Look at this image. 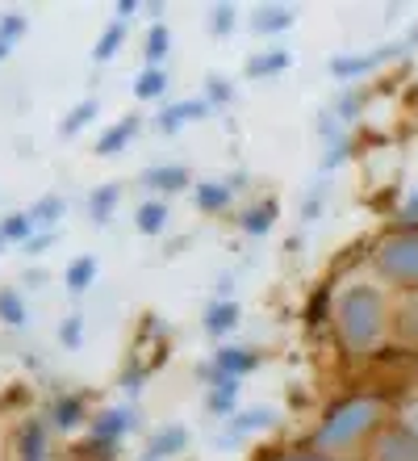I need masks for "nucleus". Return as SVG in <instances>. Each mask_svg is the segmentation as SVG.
Returning <instances> with one entry per match:
<instances>
[{"label":"nucleus","mask_w":418,"mask_h":461,"mask_svg":"<svg viewBox=\"0 0 418 461\" xmlns=\"http://www.w3.org/2000/svg\"><path fill=\"white\" fill-rule=\"evenodd\" d=\"M334 328L343 336V344L351 352L377 348L385 331V298L372 285H347L334 303Z\"/></svg>","instance_id":"f257e3e1"},{"label":"nucleus","mask_w":418,"mask_h":461,"mask_svg":"<svg viewBox=\"0 0 418 461\" xmlns=\"http://www.w3.org/2000/svg\"><path fill=\"white\" fill-rule=\"evenodd\" d=\"M377 420H381V402L372 399H351L343 402V407H334L331 415H326V424L314 432V449L318 453H343L351 449L369 428H377Z\"/></svg>","instance_id":"f03ea898"},{"label":"nucleus","mask_w":418,"mask_h":461,"mask_svg":"<svg viewBox=\"0 0 418 461\" xmlns=\"http://www.w3.org/2000/svg\"><path fill=\"white\" fill-rule=\"evenodd\" d=\"M377 268L397 285H418V230L385 240L377 252Z\"/></svg>","instance_id":"7ed1b4c3"},{"label":"nucleus","mask_w":418,"mask_h":461,"mask_svg":"<svg viewBox=\"0 0 418 461\" xmlns=\"http://www.w3.org/2000/svg\"><path fill=\"white\" fill-rule=\"evenodd\" d=\"M201 377H205V386H209L205 407H209L214 415H222V420H230V415H235V407H239V377L218 374L214 365H201Z\"/></svg>","instance_id":"20e7f679"},{"label":"nucleus","mask_w":418,"mask_h":461,"mask_svg":"<svg viewBox=\"0 0 418 461\" xmlns=\"http://www.w3.org/2000/svg\"><path fill=\"white\" fill-rule=\"evenodd\" d=\"M276 424V411L268 407H251V411H239L227 420V432H222V449H230L235 440L251 437V432H260V428H272Z\"/></svg>","instance_id":"39448f33"},{"label":"nucleus","mask_w":418,"mask_h":461,"mask_svg":"<svg viewBox=\"0 0 418 461\" xmlns=\"http://www.w3.org/2000/svg\"><path fill=\"white\" fill-rule=\"evenodd\" d=\"M17 457L22 461H55V449L47 440V424L42 420H25L17 432Z\"/></svg>","instance_id":"423d86ee"},{"label":"nucleus","mask_w":418,"mask_h":461,"mask_svg":"<svg viewBox=\"0 0 418 461\" xmlns=\"http://www.w3.org/2000/svg\"><path fill=\"white\" fill-rule=\"evenodd\" d=\"M209 105H205V97H189V101H176V105H167L164 113L156 118V126L164 134H176L180 126H189V122H201V118H209Z\"/></svg>","instance_id":"0eeeda50"},{"label":"nucleus","mask_w":418,"mask_h":461,"mask_svg":"<svg viewBox=\"0 0 418 461\" xmlns=\"http://www.w3.org/2000/svg\"><path fill=\"white\" fill-rule=\"evenodd\" d=\"M134 424H138V415H134L130 407H113V411H105V415H101V420L93 424V437H96V445L113 449V440H121ZM96 445H93V449H96Z\"/></svg>","instance_id":"6e6552de"},{"label":"nucleus","mask_w":418,"mask_h":461,"mask_svg":"<svg viewBox=\"0 0 418 461\" xmlns=\"http://www.w3.org/2000/svg\"><path fill=\"white\" fill-rule=\"evenodd\" d=\"M184 445H189V428L167 424V428H159L156 437L147 440L143 461H167V457H176V453H184Z\"/></svg>","instance_id":"1a4fd4ad"},{"label":"nucleus","mask_w":418,"mask_h":461,"mask_svg":"<svg viewBox=\"0 0 418 461\" xmlns=\"http://www.w3.org/2000/svg\"><path fill=\"white\" fill-rule=\"evenodd\" d=\"M394 55H402V47H381V50H372V55H339V59H331V72L339 76V80H351V76L372 72L377 63L394 59Z\"/></svg>","instance_id":"9d476101"},{"label":"nucleus","mask_w":418,"mask_h":461,"mask_svg":"<svg viewBox=\"0 0 418 461\" xmlns=\"http://www.w3.org/2000/svg\"><path fill=\"white\" fill-rule=\"evenodd\" d=\"M239 303H235V298H218V303H209L205 306V331H209V336H214V340H222V336H230V331L239 328Z\"/></svg>","instance_id":"9b49d317"},{"label":"nucleus","mask_w":418,"mask_h":461,"mask_svg":"<svg viewBox=\"0 0 418 461\" xmlns=\"http://www.w3.org/2000/svg\"><path fill=\"white\" fill-rule=\"evenodd\" d=\"M143 185L156 189V194H184V189H189V168H180V164H159V168L143 172Z\"/></svg>","instance_id":"f8f14e48"},{"label":"nucleus","mask_w":418,"mask_h":461,"mask_svg":"<svg viewBox=\"0 0 418 461\" xmlns=\"http://www.w3.org/2000/svg\"><path fill=\"white\" fill-rule=\"evenodd\" d=\"M143 131V122H138V113H130V118L113 122L105 134H101V143H96V156H118V151H126L130 147V139Z\"/></svg>","instance_id":"ddd939ff"},{"label":"nucleus","mask_w":418,"mask_h":461,"mask_svg":"<svg viewBox=\"0 0 418 461\" xmlns=\"http://www.w3.org/2000/svg\"><path fill=\"white\" fill-rule=\"evenodd\" d=\"M218 369V374H227V377H247L251 369H255V365H260V357H255V352L251 348H218L214 352V361H209Z\"/></svg>","instance_id":"4468645a"},{"label":"nucleus","mask_w":418,"mask_h":461,"mask_svg":"<svg viewBox=\"0 0 418 461\" xmlns=\"http://www.w3.org/2000/svg\"><path fill=\"white\" fill-rule=\"evenodd\" d=\"M167 222H172V206H167L164 197H151V202H143V206H138V214H134V227L143 230V235H159Z\"/></svg>","instance_id":"2eb2a0df"},{"label":"nucleus","mask_w":418,"mask_h":461,"mask_svg":"<svg viewBox=\"0 0 418 461\" xmlns=\"http://www.w3.org/2000/svg\"><path fill=\"white\" fill-rule=\"evenodd\" d=\"M377 461H418V437L410 432H389L377 445Z\"/></svg>","instance_id":"dca6fc26"},{"label":"nucleus","mask_w":418,"mask_h":461,"mask_svg":"<svg viewBox=\"0 0 418 461\" xmlns=\"http://www.w3.org/2000/svg\"><path fill=\"white\" fill-rule=\"evenodd\" d=\"M25 214H30V222H34V227L50 230L55 222L63 219V214H67V202H63L59 194H47V197H38V202H34L30 210H25Z\"/></svg>","instance_id":"f3484780"},{"label":"nucleus","mask_w":418,"mask_h":461,"mask_svg":"<svg viewBox=\"0 0 418 461\" xmlns=\"http://www.w3.org/2000/svg\"><path fill=\"white\" fill-rule=\"evenodd\" d=\"M167 88H172V76H167L164 68H147V72H138V80H134V97L156 101V97H164Z\"/></svg>","instance_id":"a211bd4d"},{"label":"nucleus","mask_w":418,"mask_h":461,"mask_svg":"<svg viewBox=\"0 0 418 461\" xmlns=\"http://www.w3.org/2000/svg\"><path fill=\"white\" fill-rule=\"evenodd\" d=\"M289 25H293V9H285V5H276V9H255V17H251V30H255V34H280Z\"/></svg>","instance_id":"6ab92c4d"},{"label":"nucleus","mask_w":418,"mask_h":461,"mask_svg":"<svg viewBox=\"0 0 418 461\" xmlns=\"http://www.w3.org/2000/svg\"><path fill=\"white\" fill-rule=\"evenodd\" d=\"M192 194H197V206H201L205 214H218V210H227L230 197H235L222 181H201L197 189H192Z\"/></svg>","instance_id":"aec40b11"},{"label":"nucleus","mask_w":418,"mask_h":461,"mask_svg":"<svg viewBox=\"0 0 418 461\" xmlns=\"http://www.w3.org/2000/svg\"><path fill=\"white\" fill-rule=\"evenodd\" d=\"M50 424L63 428V432H72V428H80V424H84V399H76V394L59 399L55 407H50Z\"/></svg>","instance_id":"412c9836"},{"label":"nucleus","mask_w":418,"mask_h":461,"mask_svg":"<svg viewBox=\"0 0 418 461\" xmlns=\"http://www.w3.org/2000/svg\"><path fill=\"white\" fill-rule=\"evenodd\" d=\"M121 197V185H101V189H93V197H88V214H93V222H109V214H113V206H118Z\"/></svg>","instance_id":"4be33fe9"},{"label":"nucleus","mask_w":418,"mask_h":461,"mask_svg":"<svg viewBox=\"0 0 418 461\" xmlns=\"http://www.w3.org/2000/svg\"><path fill=\"white\" fill-rule=\"evenodd\" d=\"M276 222V202H260V206H251L247 214H239V227L247 235H268Z\"/></svg>","instance_id":"5701e85b"},{"label":"nucleus","mask_w":418,"mask_h":461,"mask_svg":"<svg viewBox=\"0 0 418 461\" xmlns=\"http://www.w3.org/2000/svg\"><path fill=\"white\" fill-rule=\"evenodd\" d=\"M96 268H101V265H96V256H76L72 265H67V290L84 294L96 281Z\"/></svg>","instance_id":"b1692460"},{"label":"nucleus","mask_w":418,"mask_h":461,"mask_svg":"<svg viewBox=\"0 0 418 461\" xmlns=\"http://www.w3.org/2000/svg\"><path fill=\"white\" fill-rule=\"evenodd\" d=\"M289 68V55L285 50H263V55H251L247 59V76L251 80H263V76H276Z\"/></svg>","instance_id":"393cba45"},{"label":"nucleus","mask_w":418,"mask_h":461,"mask_svg":"<svg viewBox=\"0 0 418 461\" xmlns=\"http://www.w3.org/2000/svg\"><path fill=\"white\" fill-rule=\"evenodd\" d=\"M0 323H9V328H25L22 290H13V285H0Z\"/></svg>","instance_id":"a878e982"},{"label":"nucleus","mask_w":418,"mask_h":461,"mask_svg":"<svg viewBox=\"0 0 418 461\" xmlns=\"http://www.w3.org/2000/svg\"><path fill=\"white\" fill-rule=\"evenodd\" d=\"M121 38H126V25H121V22H109V25H105V34L96 38L93 59H96V63L113 59V55H118V47H121Z\"/></svg>","instance_id":"bb28decb"},{"label":"nucleus","mask_w":418,"mask_h":461,"mask_svg":"<svg viewBox=\"0 0 418 461\" xmlns=\"http://www.w3.org/2000/svg\"><path fill=\"white\" fill-rule=\"evenodd\" d=\"M147 59H151V68H159V59H164L167 50H172V30H167L164 22H156L151 30H147Z\"/></svg>","instance_id":"cd10ccee"},{"label":"nucleus","mask_w":418,"mask_h":461,"mask_svg":"<svg viewBox=\"0 0 418 461\" xmlns=\"http://www.w3.org/2000/svg\"><path fill=\"white\" fill-rule=\"evenodd\" d=\"M30 235H34V222H30V214H4V219H0V240L4 243H25L30 240Z\"/></svg>","instance_id":"c85d7f7f"},{"label":"nucleus","mask_w":418,"mask_h":461,"mask_svg":"<svg viewBox=\"0 0 418 461\" xmlns=\"http://www.w3.org/2000/svg\"><path fill=\"white\" fill-rule=\"evenodd\" d=\"M96 110H101V105H96L93 97L88 101H80V105H76L72 113H67V118H63V126H59V134H80L84 126H88V122L96 118Z\"/></svg>","instance_id":"c756f323"},{"label":"nucleus","mask_w":418,"mask_h":461,"mask_svg":"<svg viewBox=\"0 0 418 461\" xmlns=\"http://www.w3.org/2000/svg\"><path fill=\"white\" fill-rule=\"evenodd\" d=\"M235 97V88L227 85V76H209L205 80V105L214 110V105H227V101Z\"/></svg>","instance_id":"7c9ffc66"},{"label":"nucleus","mask_w":418,"mask_h":461,"mask_svg":"<svg viewBox=\"0 0 418 461\" xmlns=\"http://www.w3.org/2000/svg\"><path fill=\"white\" fill-rule=\"evenodd\" d=\"M235 22H239V9H235V5H218L214 17H209V30H214V34H230Z\"/></svg>","instance_id":"2f4dec72"},{"label":"nucleus","mask_w":418,"mask_h":461,"mask_svg":"<svg viewBox=\"0 0 418 461\" xmlns=\"http://www.w3.org/2000/svg\"><path fill=\"white\" fill-rule=\"evenodd\" d=\"M80 340H84V319L80 315L63 319V323H59V344H63V348H80Z\"/></svg>","instance_id":"473e14b6"},{"label":"nucleus","mask_w":418,"mask_h":461,"mask_svg":"<svg viewBox=\"0 0 418 461\" xmlns=\"http://www.w3.org/2000/svg\"><path fill=\"white\" fill-rule=\"evenodd\" d=\"M25 34V17L22 13H4V17H0V42H17V38Z\"/></svg>","instance_id":"72a5a7b5"},{"label":"nucleus","mask_w":418,"mask_h":461,"mask_svg":"<svg viewBox=\"0 0 418 461\" xmlns=\"http://www.w3.org/2000/svg\"><path fill=\"white\" fill-rule=\"evenodd\" d=\"M360 105H364V97H360V93H347V97L339 101V113H334V118L351 122V118H356V110H360Z\"/></svg>","instance_id":"f704fd0d"},{"label":"nucleus","mask_w":418,"mask_h":461,"mask_svg":"<svg viewBox=\"0 0 418 461\" xmlns=\"http://www.w3.org/2000/svg\"><path fill=\"white\" fill-rule=\"evenodd\" d=\"M402 331H406L410 340H418V298L406 306V311H402Z\"/></svg>","instance_id":"c9c22d12"},{"label":"nucleus","mask_w":418,"mask_h":461,"mask_svg":"<svg viewBox=\"0 0 418 461\" xmlns=\"http://www.w3.org/2000/svg\"><path fill=\"white\" fill-rule=\"evenodd\" d=\"M50 240H55V230H38V235H30V240H25V252H30V256L47 252V248H50Z\"/></svg>","instance_id":"e433bc0d"},{"label":"nucleus","mask_w":418,"mask_h":461,"mask_svg":"<svg viewBox=\"0 0 418 461\" xmlns=\"http://www.w3.org/2000/svg\"><path fill=\"white\" fill-rule=\"evenodd\" d=\"M343 156H347V139H331V151H326L323 168H334V164H339Z\"/></svg>","instance_id":"4c0bfd02"},{"label":"nucleus","mask_w":418,"mask_h":461,"mask_svg":"<svg viewBox=\"0 0 418 461\" xmlns=\"http://www.w3.org/2000/svg\"><path fill=\"white\" fill-rule=\"evenodd\" d=\"M402 222H406V227H414L418 222V189L406 197V206H402Z\"/></svg>","instance_id":"58836bf2"},{"label":"nucleus","mask_w":418,"mask_h":461,"mask_svg":"<svg viewBox=\"0 0 418 461\" xmlns=\"http://www.w3.org/2000/svg\"><path fill=\"white\" fill-rule=\"evenodd\" d=\"M143 9L138 0H118V22H126V17H134V13Z\"/></svg>","instance_id":"ea45409f"},{"label":"nucleus","mask_w":418,"mask_h":461,"mask_svg":"<svg viewBox=\"0 0 418 461\" xmlns=\"http://www.w3.org/2000/svg\"><path fill=\"white\" fill-rule=\"evenodd\" d=\"M276 461H331V457H323V453H298V457H276Z\"/></svg>","instance_id":"a19ab883"},{"label":"nucleus","mask_w":418,"mask_h":461,"mask_svg":"<svg viewBox=\"0 0 418 461\" xmlns=\"http://www.w3.org/2000/svg\"><path fill=\"white\" fill-rule=\"evenodd\" d=\"M9 50H13L9 42H0V59H9Z\"/></svg>","instance_id":"79ce46f5"},{"label":"nucleus","mask_w":418,"mask_h":461,"mask_svg":"<svg viewBox=\"0 0 418 461\" xmlns=\"http://www.w3.org/2000/svg\"><path fill=\"white\" fill-rule=\"evenodd\" d=\"M0 252H4V240H0Z\"/></svg>","instance_id":"37998d69"}]
</instances>
